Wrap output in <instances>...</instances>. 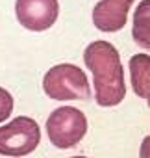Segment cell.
<instances>
[{
  "label": "cell",
  "mask_w": 150,
  "mask_h": 158,
  "mask_svg": "<svg viewBox=\"0 0 150 158\" xmlns=\"http://www.w3.org/2000/svg\"><path fill=\"white\" fill-rule=\"evenodd\" d=\"M85 67L95 80V101L102 108H111L122 102L126 95L124 73L119 50L108 41H93L84 50Z\"/></svg>",
  "instance_id": "obj_1"
},
{
  "label": "cell",
  "mask_w": 150,
  "mask_h": 158,
  "mask_svg": "<svg viewBox=\"0 0 150 158\" xmlns=\"http://www.w3.org/2000/svg\"><path fill=\"white\" fill-rule=\"evenodd\" d=\"M46 134L56 149H70L87 134V117L72 106L56 108L46 119Z\"/></svg>",
  "instance_id": "obj_3"
},
{
  "label": "cell",
  "mask_w": 150,
  "mask_h": 158,
  "mask_svg": "<svg viewBox=\"0 0 150 158\" xmlns=\"http://www.w3.org/2000/svg\"><path fill=\"white\" fill-rule=\"evenodd\" d=\"M13 112V97L8 89L0 88V123L11 117Z\"/></svg>",
  "instance_id": "obj_9"
},
{
  "label": "cell",
  "mask_w": 150,
  "mask_h": 158,
  "mask_svg": "<svg viewBox=\"0 0 150 158\" xmlns=\"http://www.w3.org/2000/svg\"><path fill=\"white\" fill-rule=\"evenodd\" d=\"M148 8H150V2L143 0L135 11V19H133V39L143 48L150 47L148 45Z\"/></svg>",
  "instance_id": "obj_8"
},
{
  "label": "cell",
  "mask_w": 150,
  "mask_h": 158,
  "mask_svg": "<svg viewBox=\"0 0 150 158\" xmlns=\"http://www.w3.org/2000/svg\"><path fill=\"white\" fill-rule=\"evenodd\" d=\"M43 89L54 101H87L91 95L85 73L72 63H59L46 71Z\"/></svg>",
  "instance_id": "obj_2"
},
{
  "label": "cell",
  "mask_w": 150,
  "mask_h": 158,
  "mask_svg": "<svg viewBox=\"0 0 150 158\" xmlns=\"http://www.w3.org/2000/svg\"><path fill=\"white\" fill-rule=\"evenodd\" d=\"M133 0H100L93 10V24L102 32H119L128 23Z\"/></svg>",
  "instance_id": "obj_6"
},
{
  "label": "cell",
  "mask_w": 150,
  "mask_h": 158,
  "mask_svg": "<svg viewBox=\"0 0 150 158\" xmlns=\"http://www.w3.org/2000/svg\"><path fill=\"white\" fill-rule=\"evenodd\" d=\"M15 15L30 32H45L52 28L59 15L57 0H17Z\"/></svg>",
  "instance_id": "obj_5"
},
{
  "label": "cell",
  "mask_w": 150,
  "mask_h": 158,
  "mask_svg": "<svg viewBox=\"0 0 150 158\" xmlns=\"http://www.w3.org/2000/svg\"><path fill=\"white\" fill-rule=\"evenodd\" d=\"M41 128L32 117L19 115L0 127V154L26 156L39 147Z\"/></svg>",
  "instance_id": "obj_4"
},
{
  "label": "cell",
  "mask_w": 150,
  "mask_h": 158,
  "mask_svg": "<svg viewBox=\"0 0 150 158\" xmlns=\"http://www.w3.org/2000/svg\"><path fill=\"white\" fill-rule=\"evenodd\" d=\"M148 69H150V58L146 54H135L130 60V78L133 91L148 101L150 97V82H148Z\"/></svg>",
  "instance_id": "obj_7"
},
{
  "label": "cell",
  "mask_w": 150,
  "mask_h": 158,
  "mask_svg": "<svg viewBox=\"0 0 150 158\" xmlns=\"http://www.w3.org/2000/svg\"><path fill=\"white\" fill-rule=\"evenodd\" d=\"M72 158H85V156H72Z\"/></svg>",
  "instance_id": "obj_10"
}]
</instances>
